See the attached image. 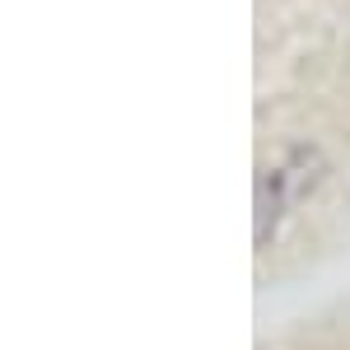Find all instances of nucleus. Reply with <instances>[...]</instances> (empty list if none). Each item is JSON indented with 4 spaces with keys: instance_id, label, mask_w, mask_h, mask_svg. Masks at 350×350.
Listing matches in <instances>:
<instances>
[]
</instances>
